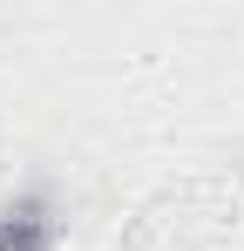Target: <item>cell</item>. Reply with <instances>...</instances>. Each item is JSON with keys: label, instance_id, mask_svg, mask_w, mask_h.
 <instances>
[{"label": "cell", "instance_id": "cell-1", "mask_svg": "<svg viewBox=\"0 0 244 251\" xmlns=\"http://www.w3.org/2000/svg\"><path fill=\"white\" fill-rule=\"evenodd\" d=\"M54 238H61V210L48 190L0 197V251H54Z\"/></svg>", "mask_w": 244, "mask_h": 251}]
</instances>
